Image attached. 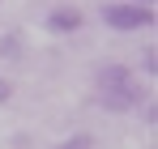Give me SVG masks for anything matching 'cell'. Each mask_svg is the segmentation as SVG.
Masks as SVG:
<instances>
[{"label":"cell","instance_id":"cell-1","mask_svg":"<svg viewBox=\"0 0 158 149\" xmlns=\"http://www.w3.org/2000/svg\"><path fill=\"white\" fill-rule=\"evenodd\" d=\"M94 98H98L103 111H132V107H141L145 90L124 64H103L98 77H94Z\"/></svg>","mask_w":158,"mask_h":149},{"label":"cell","instance_id":"cell-2","mask_svg":"<svg viewBox=\"0 0 158 149\" xmlns=\"http://www.w3.org/2000/svg\"><path fill=\"white\" fill-rule=\"evenodd\" d=\"M103 26L115 30V34H132V30H150L154 26V9L150 4H132V0H115V4H103Z\"/></svg>","mask_w":158,"mask_h":149},{"label":"cell","instance_id":"cell-3","mask_svg":"<svg viewBox=\"0 0 158 149\" xmlns=\"http://www.w3.org/2000/svg\"><path fill=\"white\" fill-rule=\"evenodd\" d=\"M81 9H52L47 13V30H56V34H73V30H81Z\"/></svg>","mask_w":158,"mask_h":149},{"label":"cell","instance_id":"cell-4","mask_svg":"<svg viewBox=\"0 0 158 149\" xmlns=\"http://www.w3.org/2000/svg\"><path fill=\"white\" fill-rule=\"evenodd\" d=\"M0 51H4V60H22V51H26V43H22L17 34H4V43H0Z\"/></svg>","mask_w":158,"mask_h":149},{"label":"cell","instance_id":"cell-5","mask_svg":"<svg viewBox=\"0 0 158 149\" xmlns=\"http://www.w3.org/2000/svg\"><path fill=\"white\" fill-rule=\"evenodd\" d=\"M94 141H90V132H77V136H69L64 145H56V149H90Z\"/></svg>","mask_w":158,"mask_h":149},{"label":"cell","instance_id":"cell-6","mask_svg":"<svg viewBox=\"0 0 158 149\" xmlns=\"http://www.w3.org/2000/svg\"><path fill=\"white\" fill-rule=\"evenodd\" d=\"M141 68H145V73H158V55H154V47L141 51Z\"/></svg>","mask_w":158,"mask_h":149},{"label":"cell","instance_id":"cell-7","mask_svg":"<svg viewBox=\"0 0 158 149\" xmlns=\"http://www.w3.org/2000/svg\"><path fill=\"white\" fill-rule=\"evenodd\" d=\"M9 98H13V85H9V81L0 77V102H9Z\"/></svg>","mask_w":158,"mask_h":149},{"label":"cell","instance_id":"cell-8","mask_svg":"<svg viewBox=\"0 0 158 149\" xmlns=\"http://www.w3.org/2000/svg\"><path fill=\"white\" fill-rule=\"evenodd\" d=\"M132 4H154V0H132Z\"/></svg>","mask_w":158,"mask_h":149}]
</instances>
